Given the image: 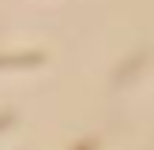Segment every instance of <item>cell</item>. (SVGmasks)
<instances>
[{
  "instance_id": "cell-1",
  "label": "cell",
  "mask_w": 154,
  "mask_h": 150,
  "mask_svg": "<svg viewBox=\"0 0 154 150\" xmlns=\"http://www.w3.org/2000/svg\"><path fill=\"white\" fill-rule=\"evenodd\" d=\"M38 64H45V52H0V71L4 68H38Z\"/></svg>"
},
{
  "instance_id": "cell-2",
  "label": "cell",
  "mask_w": 154,
  "mask_h": 150,
  "mask_svg": "<svg viewBox=\"0 0 154 150\" xmlns=\"http://www.w3.org/2000/svg\"><path fill=\"white\" fill-rule=\"evenodd\" d=\"M143 60H147V52H135V60H132V64H120V68H117V75H113V82H117V86H124V82H128V79L135 75V68H139Z\"/></svg>"
},
{
  "instance_id": "cell-3",
  "label": "cell",
  "mask_w": 154,
  "mask_h": 150,
  "mask_svg": "<svg viewBox=\"0 0 154 150\" xmlns=\"http://www.w3.org/2000/svg\"><path fill=\"white\" fill-rule=\"evenodd\" d=\"M11 124H15V112H11V109H8V112H0V131H8Z\"/></svg>"
},
{
  "instance_id": "cell-4",
  "label": "cell",
  "mask_w": 154,
  "mask_h": 150,
  "mask_svg": "<svg viewBox=\"0 0 154 150\" xmlns=\"http://www.w3.org/2000/svg\"><path fill=\"white\" fill-rule=\"evenodd\" d=\"M75 150H98V139H83V142H79Z\"/></svg>"
}]
</instances>
